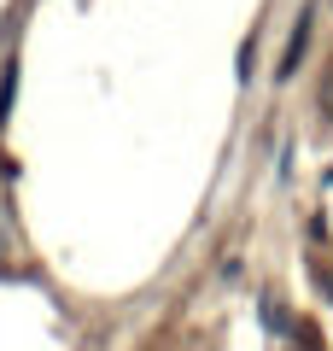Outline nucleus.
<instances>
[{
    "instance_id": "7ed1b4c3",
    "label": "nucleus",
    "mask_w": 333,
    "mask_h": 351,
    "mask_svg": "<svg viewBox=\"0 0 333 351\" xmlns=\"http://www.w3.org/2000/svg\"><path fill=\"white\" fill-rule=\"evenodd\" d=\"M316 287H321V293L333 299V269H316Z\"/></svg>"
},
{
    "instance_id": "f03ea898",
    "label": "nucleus",
    "mask_w": 333,
    "mask_h": 351,
    "mask_svg": "<svg viewBox=\"0 0 333 351\" xmlns=\"http://www.w3.org/2000/svg\"><path fill=\"white\" fill-rule=\"evenodd\" d=\"M321 117H333V64H328V76H321Z\"/></svg>"
},
{
    "instance_id": "f257e3e1",
    "label": "nucleus",
    "mask_w": 333,
    "mask_h": 351,
    "mask_svg": "<svg viewBox=\"0 0 333 351\" xmlns=\"http://www.w3.org/2000/svg\"><path fill=\"white\" fill-rule=\"evenodd\" d=\"M304 47H310V12L298 18V29H293V41H286V53H281V82L298 71V59H304Z\"/></svg>"
}]
</instances>
